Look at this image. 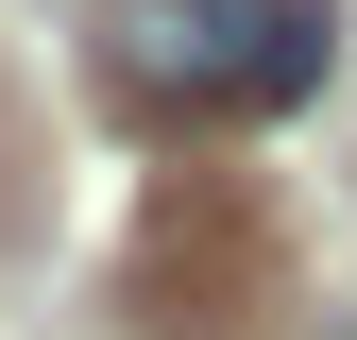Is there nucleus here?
<instances>
[{
    "instance_id": "obj_1",
    "label": "nucleus",
    "mask_w": 357,
    "mask_h": 340,
    "mask_svg": "<svg viewBox=\"0 0 357 340\" xmlns=\"http://www.w3.org/2000/svg\"><path fill=\"white\" fill-rule=\"evenodd\" d=\"M340 68V0H102V85L170 137L289 119Z\"/></svg>"
},
{
    "instance_id": "obj_2",
    "label": "nucleus",
    "mask_w": 357,
    "mask_h": 340,
    "mask_svg": "<svg viewBox=\"0 0 357 340\" xmlns=\"http://www.w3.org/2000/svg\"><path fill=\"white\" fill-rule=\"evenodd\" d=\"M238 307H273V238H255V204L221 170H188L137 238V323L153 340H238Z\"/></svg>"
},
{
    "instance_id": "obj_3",
    "label": "nucleus",
    "mask_w": 357,
    "mask_h": 340,
    "mask_svg": "<svg viewBox=\"0 0 357 340\" xmlns=\"http://www.w3.org/2000/svg\"><path fill=\"white\" fill-rule=\"evenodd\" d=\"M324 340H357V307H340V323H324Z\"/></svg>"
}]
</instances>
